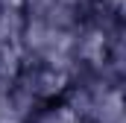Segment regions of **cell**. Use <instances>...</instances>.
Instances as JSON below:
<instances>
[{
  "label": "cell",
  "instance_id": "6da1fadb",
  "mask_svg": "<svg viewBox=\"0 0 126 123\" xmlns=\"http://www.w3.org/2000/svg\"><path fill=\"white\" fill-rule=\"evenodd\" d=\"M62 103L79 117V123H126L123 79L106 67H79L70 73Z\"/></svg>",
  "mask_w": 126,
  "mask_h": 123
},
{
  "label": "cell",
  "instance_id": "7a4b0ae2",
  "mask_svg": "<svg viewBox=\"0 0 126 123\" xmlns=\"http://www.w3.org/2000/svg\"><path fill=\"white\" fill-rule=\"evenodd\" d=\"M70 82V73H64L53 64H41V62H27L21 67V73L15 76V88L30 100L32 106H44V103H56L62 100L64 88Z\"/></svg>",
  "mask_w": 126,
  "mask_h": 123
},
{
  "label": "cell",
  "instance_id": "3957f363",
  "mask_svg": "<svg viewBox=\"0 0 126 123\" xmlns=\"http://www.w3.org/2000/svg\"><path fill=\"white\" fill-rule=\"evenodd\" d=\"M27 123H79V117L64 106L62 100H56V103H44V106H38V108L30 114Z\"/></svg>",
  "mask_w": 126,
  "mask_h": 123
},
{
  "label": "cell",
  "instance_id": "277c9868",
  "mask_svg": "<svg viewBox=\"0 0 126 123\" xmlns=\"http://www.w3.org/2000/svg\"><path fill=\"white\" fill-rule=\"evenodd\" d=\"M0 12H3V3H0Z\"/></svg>",
  "mask_w": 126,
  "mask_h": 123
}]
</instances>
